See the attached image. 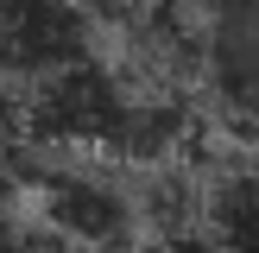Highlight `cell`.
Masks as SVG:
<instances>
[{
  "instance_id": "3",
  "label": "cell",
  "mask_w": 259,
  "mask_h": 253,
  "mask_svg": "<svg viewBox=\"0 0 259 253\" xmlns=\"http://www.w3.org/2000/svg\"><path fill=\"white\" fill-rule=\"evenodd\" d=\"M89 57L82 0H0V76H51Z\"/></svg>"
},
{
  "instance_id": "6",
  "label": "cell",
  "mask_w": 259,
  "mask_h": 253,
  "mask_svg": "<svg viewBox=\"0 0 259 253\" xmlns=\"http://www.w3.org/2000/svg\"><path fill=\"white\" fill-rule=\"evenodd\" d=\"M0 253H82V247H70L32 215V222H0Z\"/></svg>"
},
{
  "instance_id": "1",
  "label": "cell",
  "mask_w": 259,
  "mask_h": 253,
  "mask_svg": "<svg viewBox=\"0 0 259 253\" xmlns=\"http://www.w3.org/2000/svg\"><path fill=\"white\" fill-rule=\"evenodd\" d=\"M196 63L222 120L259 139V0H209Z\"/></svg>"
},
{
  "instance_id": "4",
  "label": "cell",
  "mask_w": 259,
  "mask_h": 253,
  "mask_svg": "<svg viewBox=\"0 0 259 253\" xmlns=\"http://www.w3.org/2000/svg\"><path fill=\"white\" fill-rule=\"evenodd\" d=\"M202 228L222 253H259V158H240L202 184Z\"/></svg>"
},
{
  "instance_id": "2",
  "label": "cell",
  "mask_w": 259,
  "mask_h": 253,
  "mask_svg": "<svg viewBox=\"0 0 259 253\" xmlns=\"http://www.w3.org/2000/svg\"><path fill=\"white\" fill-rule=\"evenodd\" d=\"M32 215L82 253H114V247H133V215L139 209H133L126 190H114L95 171H45L38 196H32Z\"/></svg>"
},
{
  "instance_id": "5",
  "label": "cell",
  "mask_w": 259,
  "mask_h": 253,
  "mask_svg": "<svg viewBox=\"0 0 259 253\" xmlns=\"http://www.w3.org/2000/svg\"><path fill=\"white\" fill-rule=\"evenodd\" d=\"M126 253H222V247L202 222H177V228H146Z\"/></svg>"
}]
</instances>
